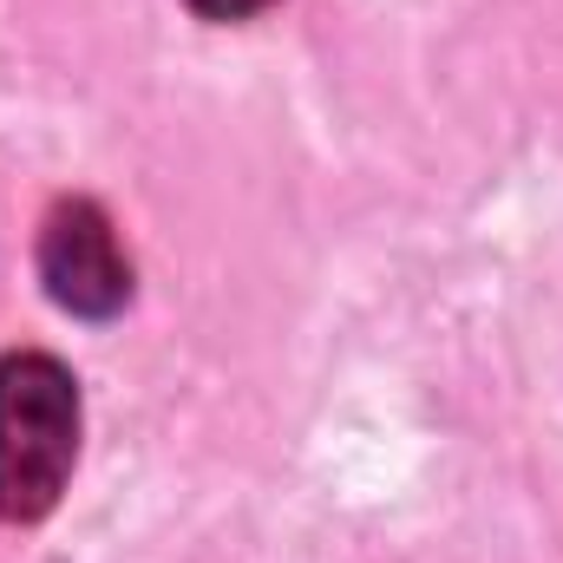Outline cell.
Wrapping results in <instances>:
<instances>
[{
  "mask_svg": "<svg viewBox=\"0 0 563 563\" xmlns=\"http://www.w3.org/2000/svg\"><path fill=\"white\" fill-rule=\"evenodd\" d=\"M79 452V387L53 354L0 361V518L33 525L59 505Z\"/></svg>",
  "mask_w": 563,
  "mask_h": 563,
  "instance_id": "1",
  "label": "cell"
},
{
  "mask_svg": "<svg viewBox=\"0 0 563 563\" xmlns=\"http://www.w3.org/2000/svg\"><path fill=\"white\" fill-rule=\"evenodd\" d=\"M40 276L66 314H86V321H106L132 301V263H125L106 210L86 197L53 203V217L40 230Z\"/></svg>",
  "mask_w": 563,
  "mask_h": 563,
  "instance_id": "2",
  "label": "cell"
},
{
  "mask_svg": "<svg viewBox=\"0 0 563 563\" xmlns=\"http://www.w3.org/2000/svg\"><path fill=\"white\" fill-rule=\"evenodd\" d=\"M203 20H243V13H263L269 0H190Z\"/></svg>",
  "mask_w": 563,
  "mask_h": 563,
  "instance_id": "3",
  "label": "cell"
}]
</instances>
